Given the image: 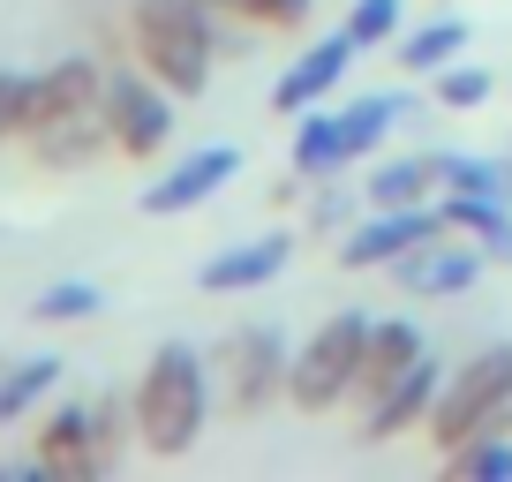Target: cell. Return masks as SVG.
<instances>
[{"label": "cell", "instance_id": "6da1fadb", "mask_svg": "<svg viewBox=\"0 0 512 482\" xmlns=\"http://www.w3.org/2000/svg\"><path fill=\"white\" fill-rule=\"evenodd\" d=\"M128 415H136V445L151 460H189L211 422V354H196L189 339L151 347L144 377L128 392Z\"/></svg>", "mask_w": 512, "mask_h": 482}, {"label": "cell", "instance_id": "7a4b0ae2", "mask_svg": "<svg viewBox=\"0 0 512 482\" xmlns=\"http://www.w3.org/2000/svg\"><path fill=\"white\" fill-rule=\"evenodd\" d=\"M128 61H144L174 98H204L219 76V16L204 0H136L128 8Z\"/></svg>", "mask_w": 512, "mask_h": 482}, {"label": "cell", "instance_id": "3957f363", "mask_svg": "<svg viewBox=\"0 0 512 482\" xmlns=\"http://www.w3.org/2000/svg\"><path fill=\"white\" fill-rule=\"evenodd\" d=\"M482 430H512V339H490V347H475L467 362H452L445 392H437L430 422H422V437H430L437 452L467 445V437H482Z\"/></svg>", "mask_w": 512, "mask_h": 482}, {"label": "cell", "instance_id": "277c9868", "mask_svg": "<svg viewBox=\"0 0 512 482\" xmlns=\"http://www.w3.org/2000/svg\"><path fill=\"white\" fill-rule=\"evenodd\" d=\"M369 309H339V317H324L317 332L294 347L287 362V407L309 422L339 415V407L354 400V370H362V347H369Z\"/></svg>", "mask_w": 512, "mask_h": 482}, {"label": "cell", "instance_id": "5b68a950", "mask_svg": "<svg viewBox=\"0 0 512 482\" xmlns=\"http://www.w3.org/2000/svg\"><path fill=\"white\" fill-rule=\"evenodd\" d=\"M287 332L279 324H234V332L211 347V370H219V400L234 422H256L272 415V407H287Z\"/></svg>", "mask_w": 512, "mask_h": 482}, {"label": "cell", "instance_id": "8992f818", "mask_svg": "<svg viewBox=\"0 0 512 482\" xmlns=\"http://www.w3.org/2000/svg\"><path fill=\"white\" fill-rule=\"evenodd\" d=\"M174 106L181 98L151 76L144 61H113L106 68V129H113V159L144 166L174 144Z\"/></svg>", "mask_w": 512, "mask_h": 482}, {"label": "cell", "instance_id": "52a82bcc", "mask_svg": "<svg viewBox=\"0 0 512 482\" xmlns=\"http://www.w3.org/2000/svg\"><path fill=\"white\" fill-rule=\"evenodd\" d=\"M437 234H445V211L437 204H369L362 219L332 241V257H339V272H392L407 249H422V241H437Z\"/></svg>", "mask_w": 512, "mask_h": 482}, {"label": "cell", "instance_id": "ba28073f", "mask_svg": "<svg viewBox=\"0 0 512 482\" xmlns=\"http://www.w3.org/2000/svg\"><path fill=\"white\" fill-rule=\"evenodd\" d=\"M482 272H490V257H482L467 234H437V241H422V249H407L400 264H392V279H400V294L407 302H460V294H475L482 287Z\"/></svg>", "mask_w": 512, "mask_h": 482}, {"label": "cell", "instance_id": "9c48e42d", "mask_svg": "<svg viewBox=\"0 0 512 482\" xmlns=\"http://www.w3.org/2000/svg\"><path fill=\"white\" fill-rule=\"evenodd\" d=\"M234 174H241V144H196V151H181L159 181H144L136 211H144V219H181V211L211 204Z\"/></svg>", "mask_w": 512, "mask_h": 482}, {"label": "cell", "instance_id": "30bf717a", "mask_svg": "<svg viewBox=\"0 0 512 482\" xmlns=\"http://www.w3.org/2000/svg\"><path fill=\"white\" fill-rule=\"evenodd\" d=\"M31 467L53 482H91L106 475V445H98V415L91 400H61L38 415V437H31Z\"/></svg>", "mask_w": 512, "mask_h": 482}, {"label": "cell", "instance_id": "8fae6325", "mask_svg": "<svg viewBox=\"0 0 512 482\" xmlns=\"http://www.w3.org/2000/svg\"><path fill=\"white\" fill-rule=\"evenodd\" d=\"M294 249H302V234H294V226H272V234H249V241H226L219 257L196 272V287H204V294H256V287H272V279H287Z\"/></svg>", "mask_w": 512, "mask_h": 482}, {"label": "cell", "instance_id": "7c38bea8", "mask_svg": "<svg viewBox=\"0 0 512 482\" xmlns=\"http://www.w3.org/2000/svg\"><path fill=\"white\" fill-rule=\"evenodd\" d=\"M422 354H430V332H422L415 317H377V324H369V347H362V370H354V400L347 407H354V415H369V407L400 385Z\"/></svg>", "mask_w": 512, "mask_h": 482}, {"label": "cell", "instance_id": "4fadbf2b", "mask_svg": "<svg viewBox=\"0 0 512 482\" xmlns=\"http://www.w3.org/2000/svg\"><path fill=\"white\" fill-rule=\"evenodd\" d=\"M354 38L347 31H324V38H309L302 53H294L287 68H279V83H272V113H302V106H324V98L339 91V83H347V68H354Z\"/></svg>", "mask_w": 512, "mask_h": 482}, {"label": "cell", "instance_id": "5bb4252c", "mask_svg": "<svg viewBox=\"0 0 512 482\" xmlns=\"http://www.w3.org/2000/svg\"><path fill=\"white\" fill-rule=\"evenodd\" d=\"M445 370H452V362H437V347H430L415 370H407L400 385H392V392L362 415V445H400L407 430H422V422H430V407H437V392H445Z\"/></svg>", "mask_w": 512, "mask_h": 482}, {"label": "cell", "instance_id": "9a60e30c", "mask_svg": "<svg viewBox=\"0 0 512 482\" xmlns=\"http://www.w3.org/2000/svg\"><path fill=\"white\" fill-rule=\"evenodd\" d=\"M347 129H339V106L324 98V106H302L294 113V144H287V174L294 181H332V174H347Z\"/></svg>", "mask_w": 512, "mask_h": 482}, {"label": "cell", "instance_id": "2e32d148", "mask_svg": "<svg viewBox=\"0 0 512 482\" xmlns=\"http://www.w3.org/2000/svg\"><path fill=\"white\" fill-rule=\"evenodd\" d=\"M23 151H31L46 174H83V166H98L113 151V129H106V113H83V121H53V129H38Z\"/></svg>", "mask_w": 512, "mask_h": 482}, {"label": "cell", "instance_id": "e0dca14e", "mask_svg": "<svg viewBox=\"0 0 512 482\" xmlns=\"http://www.w3.org/2000/svg\"><path fill=\"white\" fill-rule=\"evenodd\" d=\"M407 113H415V98H407V91H354L347 106H339V129H347V159H354V166L377 159L384 136L400 129Z\"/></svg>", "mask_w": 512, "mask_h": 482}, {"label": "cell", "instance_id": "ac0fdd59", "mask_svg": "<svg viewBox=\"0 0 512 482\" xmlns=\"http://www.w3.org/2000/svg\"><path fill=\"white\" fill-rule=\"evenodd\" d=\"M437 196H497V204H512V151H437Z\"/></svg>", "mask_w": 512, "mask_h": 482}, {"label": "cell", "instance_id": "d6986e66", "mask_svg": "<svg viewBox=\"0 0 512 482\" xmlns=\"http://www.w3.org/2000/svg\"><path fill=\"white\" fill-rule=\"evenodd\" d=\"M437 211H445V226L467 234L490 264H512V204H497V196H437Z\"/></svg>", "mask_w": 512, "mask_h": 482}, {"label": "cell", "instance_id": "ffe728a7", "mask_svg": "<svg viewBox=\"0 0 512 482\" xmlns=\"http://www.w3.org/2000/svg\"><path fill=\"white\" fill-rule=\"evenodd\" d=\"M362 204H437V151H400L377 159L362 181Z\"/></svg>", "mask_w": 512, "mask_h": 482}, {"label": "cell", "instance_id": "44dd1931", "mask_svg": "<svg viewBox=\"0 0 512 482\" xmlns=\"http://www.w3.org/2000/svg\"><path fill=\"white\" fill-rule=\"evenodd\" d=\"M61 370H68L61 354H23V362H8V370H0V430L23 422L38 400H53V392H61Z\"/></svg>", "mask_w": 512, "mask_h": 482}, {"label": "cell", "instance_id": "7402d4cb", "mask_svg": "<svg viewBox=\"0 0 512 482\" xmlns=\"http://www.w3.org/2000/svg\"><path fill=\"white\" fill-rule=\"evenodd\" d=\"M467 16H430V23H415V31H400V68L407 76H437L445 61H460L467 53Z\"/></svg>", "mask_w": 512, "mask_h": 482}, {"label": "cell", "instance_id": "603a6c76", "mask_svg": "<svg viewBox=\"0 0 512 482\" xmlns=\"http://www.w3.org/2000/svg\"><path fill=\"white\" fill-rule=\"evenodd\" d=\"M445 475L452 482H512V430H482V437H467V445H452Z\"/></svg>", "mask_w": 512, "mask_h": 482}, {"label": "cell", "instance_id": "cb8c5ba5", "mask_svg": "<svg viewBox=\"0 0 512 482\" xmlns=\"http://www.w3.org/2000/svg\"><path fill=\"white\" fill-rule=\"evenodd\" d=\"M430 98H437L445 113H482V106L497 98V76H490L482 61H467V53H460V61H445V68L430 76Z\"/></svg>", "mask_w": 512, "mask_h": 482}, {"label": "cell", "instance_id": "d4e9b609", "mask_svg": "<svg viewBox=\"0 0 512 482\" xmlns=\"http://www.w3.org/2000/svg\"><path fill=\"white\" fill-rule=\"evenodd\" d=\"M339 31H347L362 53H377V46H400V31H407V0H354Z\"/></svg>", "mask_w": 512, "mask_h": 482}, {"label": "cell", "instance_id": "484cf974", "mask_svg": "<svg viewBox=\"0 0 512 482\" xmlns=\"http://www.w3.org/2000/svg\"><path fill=\"white\" fill-rule=\"evenodd\" d=\"M38 129V76L0 68V144H31Z\"/></svg>", "mask_w": 512, "mask_h": 482}, {"label": "cell", "instance_id": "4316f807", "mask_svg": "<svg viewBox=\"0 0 512 482\" xmlns=\"http://www.w3.org/2000/svg\"><path fill=\"white\" fill-rule=\"evenodd\" d=\"M98 309H106L98 279H53V287L31 302V317L38 324H83V317H98Z\"/></svg>", "mask_w": 512, "mask_h": 482}, {"label": "cell", "instance_id": "83f0119b", "mask_svg": "<svg viewBox=\"0 0 512 482\" xmlns=\"http://www.w3.org/2000/svg\"><path fill=\"white\" fill-rule=\"evenodd\" d=\"M309 16H317V0H234V23H249V31H264V38L309 31Z\"/></svg>", "mask_w": 512, "mask_h": 482}]
</instances>
